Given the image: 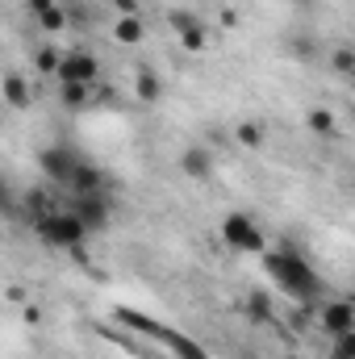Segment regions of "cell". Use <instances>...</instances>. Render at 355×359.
Here are the masks:
<instances>
[{
	"instance_id": "obj_10",
	"label": "cell",
	"mask_w": 355,
	"mask_h": 359,
	"mask_svg": "<svg viewBox=\"0 0 355 359\" xmlns=\"http://www.w3.org/2000/svg\"><path fill=\"white\" fill-rule=\"evenodd\" d=\"M0 96H4V104H8L13 113H25V109L34 104V88H29V80H25L21 72H4V76H0Z\"/></svg>"
},
{
	"instance_id": "obj_12",
	"label": "cell",
	"mask_w": 355,
	"mask_h": 359,
	"mask_svg": "<svg viewBox=\"0 0 355 359\" xmlns=\"http://www.w3.org/2000/svg\"><path fill=\"white\" fill-rule=\"evenodd\" d=\"M234 138H239L243 151H260V147L267 142V126L264 121H255V117H247V121L234 126Z\"/></svg>"
},
{
	"instance_id": "obj_18",
	"label": "cell",
	"mask_w": 355,
	"mask_h": 359,
	"mask_svg": "<svg viewBox=\"0 0 355 359\" xmlns=\"http://www.w3.org/2000/svg\"><path fill=\"white\" fill-rule=\"evenodd\" d=\"M38 21H42L46 34H63V29H67V13H63L59 4H51L46 13H38Z\"/></svg>"
},
{
	"instance_id": "obj_9",
	"label": "cell",
	"mask_w": 355,
	"mask_h": 359,
	"mask_svg": "<svg viewBox=\"0 0 355 359\" xmlns=\"http://www.w3.org/2000/svg\"><path fill=\"white\" fill-rule=\"evenodd\" d=\"M168 21H172V29L180 34V42H184L188 50H205V25H201L196 13H188V8H172Z\"/></svg>"
},
{
	"instance_id": "obj_1",
	"label": "cell",
	"mask_w": 355,
	"mask_h": 359,
	"mask_svg": "<svg viewBox=\"0 0 355 359\" xmlns=\"http://www.w3.org/2000/svg\"><path fill=\"white\" fill-rule=\"evenodd\" d=\"M264 268H267V276L276 280V288L288 292V301H301V305L322 301V280H318V271L309 268L305 255L293 251L288 243H284L280 251H264Z\"/></svg>"
},
{
	"instance_id": "obj_19",
	"label": "cell",
	"mask_w": 355,
	"mask_h": 359,
	"mask_svg": "<svg viewBox=\"0 0 355 359\" xmlns=\"http://www.w3.org/2000/svg\"><path fill=\"white\" fill-rule=\"evenodd\" d=\"M305 121H309L314 134H330V130H335V113H330V109H309Z\"/></svg>"
},
{
	"instance_id": "obj_22",
	"label": "cell",
	"mask_w": 355,
	"mask_h": 359,
	"mask_svg": "<svg viewBox=\"0 0 355 359\" xmlns=\"http://www.w3.org/2000/svg\"><path fill=\"white\" fill-rule=\"evenodd\" d=\"M51 4H55V0H29V8H34V13H46Z\"/></svg>"
},
{
	"instance_id": "obj_3",
	"label": "cell",
	"mask_w": 355,
	"mask_h": 359,
	"mask_svg": "<svg viewBox=\"0 0 355 359\" xmlns=\"http://www.w3.org/2000/svg\"><path fill=\"white\" fill-rule=\"evenodd\" d=\"M222 243H226L230 251H243V255H264L267 251L264 230L255 226L251 213H226V217H222Z\"/></svg>"
},
{
	"instance_id": "obj_4",
	"label": "cell",
	"mask_w": 355,
	"mask_h": 359,
	"mask_svg": "<svg viewBox=\"0 0 355 359\" xmlns=\"http://www.w3.org/2000/svg\"><path fill=\"white\" fill-rule=\"evenodd\" d=\"M59 84H96L100 80V59L92 50H63L59 67H55Z\"/></svg>"
},
{
	"instance_id": "obj_5",
	"label": "cell",
	"mask_w": 355,
	"mask_h": 359,
	"mask_svg": "<svg viewBox=\"0 0 355 359\" xmlns=\"http://www.w3.org/2000/svg\"><path fill=\"white\" fill-rule=\"evenodd\" d=\"M84 163V155L76 151V147H63V142H55V147H42L38 151V168H42V176L55 180V184H67V180L76 176V168Z\"/></svg>"
},
{
	"instance_id": "obj_15",
	"label": "cell",
	"mask_w": 355,
	"mask_h": 359,
	"mask_svg": "<svg viewBox=\"0 0 355 359\" xmlns=\"http://www.w3.org/2000/svg\"><path fill=\"white\" fill-rule=\"evenodd\" d=\"M330 67H335V76H343V80L355 76V50L347 46V42H339V46L330 50Z\"/></svg>"
},
{
	"instance_id": "obj_6",
	"label": "cell",
	"mask_w": 355,
	"mask_h": 359,
	"mask_svg": "<svg viewBox=\"0 0 355 359\" xmlns=\"http://www.w3.org/2000/svg\"><path fill=\"white\" fill-rule=\"evenodd\" d=\"M67 213H76L80 222H84V230H100V226H109V201L100 196V192H80V196H72V205H67Z\"/></svg>"
},
{
	"instance_id": "obj_14",
	"label": "cell",
	"mask_w": 355,
	"mask_h": 359,
	"mask_svg": "<svg viewBox=\"0 0 355 359\" xmlns=\"http://www.w3.org/2000/svg\"><path fill=\"white\" fill-rule=\"evenodd\" d=\"M113 38H117L121 46H138V42H142V17H117Z\"/></svg>"
},
{
	"instance_id": "obj_11",
	"label": "cell",
	"mask_w": 355,
	"mask_h": 359,
	"mask_svg": "<svg viewBox=\"0 0 355 359\" xmlns=\"http://www.w3.org/2000/svg\"><path fill=\"white\" fill-rule=\"evenodd\" d=\"M67 188H72V196H80V192H100V188H105V172L84 159V163L76 168V176L67 180Z\"/></svg>"
},
{
	"instance_id": "obj_13",
	"label": "cell",
	"mask_w": 355,
	"mask_h": 359,
	"mask_svg": "<svg viewBox=\"0 0 355 359\" xmlns=\"http://www.w3.org/2000/svg\"><path fill=\"white\" fill-rule=\"evenodd\" d=\"M134 92H138V100H142V104H159V100H163V80H159L155 72H138Z\"/></svg>"
},
{
	"instance_id": "obj_2",
	"label": "cell",
	"mask_w": 355,
	"mask_h": 359,
	"mask_svg": "<svg viewBox=\"0 0 355 359\" xmlns=\"http://www.w3.org/2000/svg\"><path fill=\"white\" fill-rule=\"evenodd\" d=\"M34 230H38V238H42L46 247H55V251H76V247L88 238L84 222H80L76 213H67V209H51V213H42V217L34 222Z\"/></svg>"
},
{
	"instance_id": "obj_21",
	"label": "cell",
	"mask_w": 355,
	"mask_h": 359,
	"mask_svg": "<svg viewBox=\"0 0 355 359\" xmlns=\"http://www.w3.org/2000/svg\"><path fill=\"white\" fill-rule=\"evenodd\" d=\"M330 359H355V330L335 334V351H330Z\"/></svg>"
},
{
	"instance_id": "obj_8",
	"label": "cell",
	"mask_w": 355,
	"mask_h": 359,
	"mask_svg": "<svg viewBox=\"0 0 355 359\" xmlns=\"http://www.w3.org/2000/svg\"><path fill=\"white\" fill-rule=\"evenodd\" d=\"M213 168H217V159H213V151L205 147V142H188L184 151H180V172L188 180H213Z\"/></svg>"
},
{
	"instance_id": "obj_17",
	"label": "cell",
	"mask_w": 355,
	"mask_h": 359,
	"mask_svg": "<svg viewBox=\"0 0 355 359\" xmlns=\"http://www.w3.org/2000/svg\"><path fill=\"white\" fill-rule=\"evenodd\" d=\"M59 55H63V50H55V42L38 46V50H34V67H38V76H55V67H59Z\"/></svg>"
},
{
	"instance_id": "obj_7",
	"label": "cell",
	"mask_w": 355,
	"mask_h": 359,
	"mask_svg": "<svg viewBox=\"0 0 355 359\" xmlns=\"http://www.w3.org/2000/svg\"><path fill=\"white\" fill-rule=\"evenodd\" d=\"M318 318H322V330L335 339V334H347L355 330V305L347 297H330V301H322V309H318Z\"/></svg>"
},
{
	"instance_id": "obj_16",
	"label": "cell",
	"mask_w": 355,
	"mask_h": 359,
	"mask_svg": "<svg viewBox=\"0 0 355 359\" xmlns=\"http://www.w3.org/2000/svg\"><path fill=\"white\" fill-rule=\"evenodd\" d=\"M59 96L67 109H88L92 100V84H59Z\"/></svg>"
},
{
	"instance_id": "obj_20",
	"label": "cell",
	"mask_w": 355,
	"mask_h": 359,
	"mask_svg": "<svg viewBox=\"0 0 355 359\" xmlns=\"http://www.w3.org/2000/svg\"><path fill=\"white\" fill-rule=\"evenodd\" d=\"M247 309H251V318H255V322H272V301H267V292H251Z\"/></svg>"
}]
</instances>
